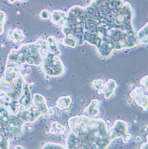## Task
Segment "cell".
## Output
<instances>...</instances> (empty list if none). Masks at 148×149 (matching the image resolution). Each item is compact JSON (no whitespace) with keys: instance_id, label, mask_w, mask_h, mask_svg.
Returning <instances> with one entry per match:
<instances>
[{"instance_id":"obj_5","label":"cell","mask_w":148,"mask_h":149,"mask_svg":"<svg viewBox=\"0 0 148 149\" xmlns=\"http://www.w3.org/2000/svg\"><path fill=\"white\" fill-rule=\"evenodd\" d=\"M41 65L43 72L50 77H60L65 72V66L60 55L53 53L46 55Z\"/></svg>"},{"instance_id":"obj_20","label":"cell","mask_w":148,"mask_h":149,"mask_svg":"<svg viewBox=\"0 0 148 149\" xmlns=\"http://www.w3.org/2000/svg\"><path fill=\"white\" fill-rule=\"evenodd\" d=\"M67 128L66 126L58 121H54L51 124L49 133L52 135H63L66 133Z\"/></svg>"},{"instance_id":"obj_15","label":"cell","mask_w":148,"mask_h":149,"mask_svg":"<svg viewBox=\"0 0 148 149\" xmlns=\"http://www.w3.org/2000/svg\"><path fill=\"white\" fill-rule=\"evenodd\" d=\"M33 96V104L39 108L42 112L43 115L47 114L50 109L47 106L46 100L44 97L38 93H34Z\"/></svg>"},{"instance_id":"obj_9","label":"cell","mask_w":148,"mask_h":149,"mask_svg":"<svg viewBox=\"0 0 148 149\" xmlns=\"http://www.w3.org/2000/svg\"><path fill=\"white\" fill-rule=\"evenodd\" d=\"M129 96L134 101L136 104L147 111L148 107V93L142 87H136L129 93Z\"/></svg>"},{"instance_id":"obj_19","label":"cell","mask_w":148,"mask_h":149,"mask_svg":"<svg viewBox=\"0 0 148 149\" xmlns=\"http://www.w3.org/2000/svg\"><path fill=\"white\" fill-rule=\"evenodd\" d=\"M13 139L0 123V149L9 148L10 140Z\"/></svg>"},{"instance_id":"obj_27","label":"cell","mask_w":148,"mask_h":149,"mask_svg":"<svg viewBox=\"0 0 148 149\" xmlns=\"http://www.w3.org/2000/svg\"><path fill=\"white\" fill-rule=\"evenodd\" d=\"M146 138H147V142H144L143 143H142L141 145V147L140 148V149H148V135H147V136H146Z\"/></svg>"},{"instance_id":"obj_18","label":"cell","mask_w":148,"mask_h":149,"mask_svg":"<svg viewBox=\"0 0 148 149\" xmlns=\"http://www.w3.org/2000/svg\"><path fill=\"white\" fill-rule=\"evenodd\" d=\"M148 24L147 22L135 33V36L139 43L147 45L148 42Z\"/></svg>"},{"instance_id":"obj_25","label":"cell","mask_w":148,"mask_h":149,"mask_svg":"<svg viewBox=\"0 0 148 149\" xmlns=\"http://www.w3.org/2000/svg\"><path fill=\"white\" fill-rule=\"evenodd\" d=\"M40 16L43 20H48L51 18V13L47 10H43L40 13Z\"/></svg>"},{"instance_id":"obj_26","label":"cell","mask_w":148,"mask_h":149,"mask_svg":"<svg viewBox=\"0 0 148 149\" xmlns=\"http://www.w3.org/2000/svg\"><path fill=\"white\" fill-rule=\"evenodd\" d=\"M133 135L131 133H127L122 137L123 143L125 144L129 143L133 139Z\"/></svg>"},{"instance_id":"obj_1","label":"cell","mask_w":148,"mask_h":149,"mask_svg":"<svg viewBox=\"0 0 148 149\" xmlns=\"http://www.w3.org/2000/svg\"><path fill=\"white\" fill-rule=\"evenodd\" d=\"M67 122L69 131L80 141L81 149H105L110 145L108 125L104 119L76 115L69 118Z\"/></svg>"},{"instance_id":"obj_22","label":"cell","mask_w":148,"mask_h":149,"mask_svg":"<svg viewBox=\"0 0 148 149\" xmlns=\"http://www.w3.org/2000/svg\"><path fill=\"white\" fill-rule=\"evenodd\" d=\"M42 149H66L65 145L60 143L48 142L46 143Z\"/></svg>"},{"instance_id":"obj_17","label":"cell","mask_w":148,"mask_h":149,"mask_svg":"<svg viewBox=\"0 0 148 149\" xmlns=\"http://www.w3.org/2000/svg\"><path fill=\"white\" fill-rule=\"evenodd\" d=\"M9 31L8 38L14 43L23 42L25 40V37L22 31L18 28H15L12 31Z\"/></svg>"},{"instance_id":"obj_11","label":"cell","mask_w":148,"mask_h":149,"mask_svg":"<svg viewBox=\"0 0 148 149\" xmlns=\"http://www.w3.org/2000/svg\"><path fill=\"white\" fill-rule=\"evenodd\" d=\"M114 43L110 39L103 38V41L98 47L97 48L99 54L104 58L111 56L114 51Z\"/></svg>"},{"instance_id":"obj_3","label":"cell","mask_w":148,"mask_h":149,"mask_svg":"<svg viewBox=\"0 0 148 149\" xmlns=\"http://www.w3.org/2000/svg\"><path fill=\"white\" fill-rule=\"evenodd\" d=\"M67 25L77 40L79 45H83V35L85 31L86 12L85 8L79 5H75L69 8L67 12Z\"/></svg>"},{"instance_id":"obj_23","label":"cell","mask_w":148,"mask_h":149,"mask_svg":"<svg viewBox=\"0 0 148 149\" xmlns=\"http://www.w3.org/2000/svg\"><path fill=\"white\" fill-rule=\"evenodd\" d=\"M7 19V15L4 11L0 10V35L3 33L4 30V24Z\"/></svg>"},{"instance_id":"obj_2","label":"cell","mask_w":148,"mask_h":149,"mask_svg":"<svg viewBox=\"0 0 148 149\" xmlns=\"http://www.w3.org/2000/svg\"><path fill=\"white\" fill-rule=\"evenodd\" d=\"M44 40L40 39L33 43L21 45L18 49H12L8 55V62L17 66L25 63L40 66L44 59L40 52Z\"/></svg>"},{"instance_id":"obj_14","label":"cell","mask_w":148,"mask_h":149,"mask_svg":"<svg viewBox=\"0 0 148 149\" xmlns=\"http://www.w3.org/2000/svg\"><path fill=\"white\" fill-rule=\"evenodd\" d=\"M83 41L89 45L97 48L103 41L102 36L97 33L85 31L83 35Z\"/></svg>"},{"instance_id":"obj_28","label":"cell","mask_w":148,"mask_h":149,"mask_svg":"<svg viewBox=\"0 0 148 149\" xmlns=\"http://www.w3.org/2000/svg\"><path fill=\"white\" fill-rule=\"evenodd\" d=\"M25 1L26 0H8V1L9 3L12 4V3H15L16 1L22 2Z\"/></svg>"},{"instance_id":"obj_7","label":"cell","mask_w":148,"mask_h":149,"mask_svg":"<svg viewBox=\"0 0 148 149\" xmlns=\"http://www.w3.org/2000/svg\"><path fill=\"white\" fill-rule=\"evenodd\" d=\"M129 124L126 121L118 119L115 120L113 125L108 128V135L111 142L122 138L128 132Z\"/></svg>"},{"instance_id":"obj_12","label":"cell","mask_w":148,"mask_h":149,"mask_svg":"<svg viewBox=\"0 0 148 149\" xmlns=\"http://www.w3.org/2000/svg\"><path fill=\"white\" fill-rule=\"evenodd\" d=\"M100 100L97 99L91 100L90 104L83 110V114L92 118H97L100 113Z\"/></svg>"},{"instance_id":"obj_4","label":"cell","mask_w":148,"mask_h":149,"mask_svg":"<svg viewBox=\"0 0 148 149\" xmlns=\"http://www.w3.org/2000/svg\"><path fill=\"white\" fill-rule=\"evenodd\" d=\"M133 11L129 2H123L120 9L109 16L113 24L131 35H135V31L132 24Z\"/></svg>"},{"instance_id":"obj_13","label":"cell","mask_w":148,"mask_h":149,"mask_svg":"<svg viewBox=\"0 0 148 149\" xmlns=\"http://www.w3.org/2000/svg\"><path fill=\"white\" fill-rule=\"evenodd\" d=\"M51 22L58 26H63L67 22V12L61 10H54L51 13Z\"/></svg>"},{"instance_id":"obj_21","label":"cell","mask_w":148,"mask_h":149,"mask_svg":"<svg viewBox=\"0 0 148 149\" xmlns=\"http://www.w3.org/2000/svg\"><path fill=\"white\" fill-rule=\"evenodd\" d=\"M47 40L50 52L59 55H61V52L58 47L57 40L55 37L52 35H50L47 37Z\"/></svg>"},{"instance_id":"obj_8","label":"cell","mask_w":148,"mask_h":149,"mask_svg":"<svg viewBox=\"0 0 148 149\" xmlns=\"http://www.w3.org/2000/svg\"><path fill=\"white\" fill-rule=\"evenodd\" d=\"M42 114L40 110L32 104L27 109L22 108L16 115L24 123H30L34 122Z\"/></svg>"},{"instance_id":"obj_6","label":"cell","mask_w":148,"mask_h":149,"mask_svg":"<svg viewBox=\"0 0 148 149\" xmlns=\"http://www.w3.org/2000/svg\"><path fill=\"white\" fill-rule=\"evenodd\" d=\"M91 85L97 91L98 95L103 94L106 100L109 99L114 95L119 86L116 80L112 78L107 81L95 79L92 81Z\"/></svg>"},{"instance_id":"obj_24","label":"cell","mask_w":148,"mask_h":149,"mask_svg":"<svg viewBox=\"0 0 148 149\" xmlns=\"http://www.w3.org/2000/svg\"><path fill=\"white\" fill-rule=\"evenodd\" d=\"M148 75H147L143 77L140 81V83L141 86L143 87L146 92L147 93L148 92Z\"/></svg>"},{"instance_id":"obj_10","label":"cell","mask_w":148,"mask_h":149,"mask_svg":"<svg viewBox=\"0 0 148 149\" xmlns=\"http://www.w3.org/2000/svg\"><path fill=\"white\" fill-rule=\"evenodd\" d=\"M61 31L64 37L60 39L59 41L60 44L66 47L75 48L77 45V40L70 29L67 25H65L63 26Z\"/></svg>"},{"instance_id":"obj_16","label":"cell","mask_w":148,"mask_h":149,"mask_svg":"<svg viewBox=\"0 0 148 149\" xmlns=\"http://www.w3.org/2000/svg\"><path fill=\"white\" fill-rule=\"evenodd\" d=\"M73 98L71 95H66L60 97L55 102V107L60 110H67L71 106Z\"/></svg>"}]
</instances>
